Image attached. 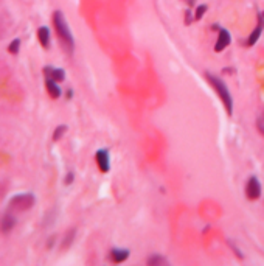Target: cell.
<instances>
[{
    "label": "cell",
    "instance_id": "1",
    "mask_svg": "<svg viewBox=\"0 0 264 266\" xmlns=\"http://www.w3.org/2000/svg\"><path fill=\"white\" fill-rule=\"evenodd\" d=\"M53 25H55L56 34H58L59 41H61L64 50L67 51V53H73V50H75V39L72 36L70 27L67 25V21H65L62 11L58 10V11L53 13Z\"/></svg>",
    "mask_w": 264,
    "mask_h": 266
},
{
    "label": "cell",
    "instance_id": "2",
    "mask_svg": "<svg viewBox=\"0 0 264 266\" xmlns=\"http://www.w3.org/2000/svg\"><path fill=\"white\" fill-rule=\"evenodd\" d=\"M205 80L213 86V89L216 90V93H218V97L223 100V103H224V106H225V109H227V114L228 115H232L233 114V98H232V93H230V90H228V88H227V84L221 80V78H218V76H215L213 73H210V72H207L205 73Z\"/></svg>",
    "mask_w": 264,
    "mask_h": 266
},
{
    "label": "cell",
    "instance_id": "3",
    "mask_svg": "<svg viewBox=\"0 0 264 266\" xmlns=\"http://www.w3.org/2000/svg\"><path fill=\"white\" fill-rule=\"evenodd\" d=\"M36 202V198L33 193H20V195H14L10 200V209L16 212H25L31 209Z\"/></svg>",
    "mask_w": 264,
    "mask_h": 266
},
{
    "label": "cell",
    "instance_id": "4",
    "mask_svg": "<svg viewBox=\"0 0 264 266\" xmlns=\"http://www.w3.org/2000/svg\"><path fill=\"white\" fill-rule=\"evenodd\" d=\"M245 196L249 198L250 201H255L258 200L261 196V184L258 181L257 176H252L249 181H247V185H245Z\"/></svg>",
    "mask_w": 264,
    "mask_h": 266
},
{
    "label": "cell",
    "instance_id": "5",
    "mask_svg": "<svg viewBox=\"0 0 264 266\" xmlns=\"http://www.w3.org/2000/svg\"><path fill=\"white\" fill-rule=\"evenodd\" d=\"M44 76H45V80H53L56 83H62V81H65V70L64 68L45 66L44 67Z\"/></svg>",
    "mask_w": 264,
    "mask_h": 266
},
{
    "label": "cell",
    "instance_id": "6",
    "mask_svg": "<svg viewBox=\"0 0 264 266\" xmlns=\"http://www.w3.org/2000/svg\"><path fill=\"white\" fill-rule=\"evenodd\" d=\"M95 159H97V164H98L100 170L103 171V173H107V171L110 170L109 150H106V148H100V150L95 153Z\"/></svg>",
    "mask_w": 264,
    "mask_h": 266
},
{
    "label": "cell",
    "instance_id": "7",
    "mask_svg": "<svg viewBox=\"0 0 264 266\" xmlns=\"http://www.w3.org/2000/svg\"><path fill=\"white\" fill-rule=\"evenodd\" d=\"M232 38H230V33L225 30V28H219V36H218V41H216V45H215V51H223L228 44Z\"/></svg>",
    "mask_w": 264,
    "mask_h": 266
},
{
    "label": "cell",
    "instance_id": "8",
    "mask_svg": "<svg viewBox=\"0 0 264 266\" xmlns=\"http://www.w3.org/2000/svg\"><path fill=\"white\" fill-rule=\"evenodd\" d=\"M129 257V249H120V247H114L109 252V260L112 263H123Z\"/></svg>",
    "mask_w": 264,
    "mask_h": 266
},
{
    "label": "cell",
    "instance_id": "9",
    "mask_svg": "<svg viewBox=\"0 0 264 266\" xmlns=\"http://www.w3.org/2000/svg\"><path fill=\"white\" fill-rule=\"evenodd\" d=\"M38 39L41 42V45L44 48H48L50 47V42H52V34H50V30L45 25H42L38 30Z\"/></svg>",
    "mask_w": 264,
    "mask_h": 266
},
{
    "label": "cell",
    "instance_id": "10",
    "mask_svg": "<svg viewBox=\"0 0 264 266\" xmlns=\"http://www.w3.org/2000/svg\"><path fill=\"white\" fill-rule=\"evenodd\" d=\"M75 235H76V229L75 227H72L70 230H67L64 238H62V243H61V251H67L73 244Z\"/></svg>",
    "mask_w": 264,
    "mask_h": 266
},
{
    "label": "cell",
    "instance_id": "11",
    "mask_svg": "<svg viewBox=\"0 0 264 266\" xmlns=\"http://www.w3.org/2000/svg\"><path fill=\"white\" fill-rule=\"evenodd\" d=\"M45 88H47V92L50 93V97L52 98H59L61 97V89H59V86L56 81L53 80H45Z\"/></svg>",
    "mask_w": 264,
    "mask_h": 266
},
{
    "label": "cell",
    "instance_id": "12",
    "mask_svg": "<svg viewBox=\"0 0 264 266\" xmlns=\"http://www.w3.org/2000/svg\"><path fill=\"white\" fill-rule=\"evenodd\" d=\"M16 226V218L11 213H5L3 218H2V230L3 232H11Z\"/></svg>",
    "mask_w": 264,
    "mask_h": 266
},
{
    "label": "cell",
    "instance_id": "13",
    "mask_svg": "<svg viewBox=\"0 0 264 266\" xmlns=\"http://www.w3.org/2000/svg\"><path fill=\"white\" fill-rule=\"evenodd\" d=\"M261 30H263V21H261V17H260V21H258V25H257V28H255L253 31H252V34L249 36V39H247V42L245 44L247 45H253L255 42H257L258 39H260V36H261Z\"/></svg>",
    "mask_w": 264,
    "mask_h": 266
},
{
    "label": "cell",
    "instance_id": "14",
    "mask_svg": "<svg viewBox=\"0 0 264 266\" xmlns=\"http://www.w3.org/2000/svg\"><path fill=\"white\" fill-rule=\"evenodd\" d=\"M146 263L149 266H163V265H168V260L165 259V257L159 255V254H152L149 259L146 260Z\"/></svg>",
    "mask_w": 264,
    "mask_h": 266
},
{
    "label": "cell",
    "instance_id": "15",
    "mask_svg": "<svg viewBox=\"0 0 264 266\" xmlns=\"http://www.w3.org/2000/svg\"><path fill=\"white\" fill-rule=\"evenodd\" d=\"M67 133V126L65 125H59V126H56V130H55V133H53V140L55 142H58V140H61L62 139V135Z\"/></svg>",
    "mask_w": 264,
    "mask_h": 266
},
{
    "label": "cell",
    "instance_id": "16",
    "mask_svg": "<svg viewBox=\"0 0 264 266\" xmlns=\"http://www.w3.org/2000/svg\"><path fill=\"white\" fill-rule=\"evenodd\" d=\"M19 48H20V39H14L10 45H8V51L13 55H18L19 53Z\"/></svg>",
    "mask_w": 264,
    "mask_h": 266
},
{
    "label": "cell",
    "instance_id": "17",
    "mask_svg": "<svg viewBox=\"0 0 264 266\" xmlns=\"http://www.w3.org/2000/svg\"><path fill=\"white\" fill-rule=\"evenodd\" d=\"M207 11V5H199L198 8H196V13H194V21H201L202 16L205 14Z\"/></svg>",
    "mask_w": 264,
    "mask_h": 266
},
{
    "label": "cell",
    "instance_id": "18",
    "mask_svg": "<svg viewBox=\"0 0 264 266\" xmlns=\"http://www.w3.org/2000/svg\"><path fill=\"white\" fill-rule=\"evenodd\" d=\"M185 16H186L185 23H186V25H190V23H191V21L194 19V17L191 16V11H190V10H186V11H185Z\"/></svg>",
    "mask_w": 264,
    "mask_h": 266
},
{
    "label": "cell",
    "instance_id": "19",
    "mask_svg": "<svg viewBox=\"0 0 264 266\" xmlns=\"http://www.w3.org/2000/svg\"><path fill=\"white\" fill-rule=\"evenodd\" d=\"M258 130L264 134V114L258 118Z\"/></svg>",
    "mask_w": 264,
    "mask_h": 266
},
{
    "label": "cell",
    "instance_id": "20",
    "mask_svg": "<svg viewBox=\"0 0 264 266\" xmlns=\"http://www.w3.org/2000/svg\"><path fill=\"white\" fill-rule=\"evenodd\" d=\"M228 244H230V247H232V249H233V251L236 252V255H238V257H243V255H241V251L238 249V247H236V246L233 244V242H232V240H228Z\"/></svg>",
    "mask_w": 264,
    "mask_h": 266
},
{
    "label": "cell",
    "instance_id": "21",
    "mask_svg": "<svg viewBox=\"0 0 264 266\" xmlns=\"http://www.w3.org/2000/svg\"><path fill=\"white\" fill-rule=\"evenodd\" d=\"M65 185H69V184H72L73 182V173L70 171V173H67V176H65Z\"/></svg>",
    "mask_w": 264,
    "mask_h": 266
},
{
    "label": "cell",
    "instance_id": "22",
    "mask_svg": "<svg viewBox=\"0 0 264 266\" xmlns=\"http://www.w3.org/2000/svg\"><path fill=\"white\" fill-rule=\"evenodd\" d=\"M65 97H67V98H72V97H73V90H72V89H67Z\"/></svg>",
    "mask_w": 264,
    "mask_h": 266
},
{
    "label": "cell",
    "instance_id": "23",
    "mask_svg": "<svg viewBox=\"0 0 264 266\" xmlns=\"http://www.w3.org/2000/svg\"><path fill=\"white\" fill-rule=\"evenodd\" d=\"M218 28H219V25H218V23H213V25H211V30H213V31H219Z\"/></svg>",
    "mask_w": 264,
    "mask_h": 266
},
{
    "label": "cell",
    "instance_id": "24",
    "mask_svg": "<svg viewBox=\"0 0 264 266\" xmlns=\"http://www.w3.org/2000/svg\"><path fill=\"white\" fill-rule=\"evenodd\" d=\"M260 17H261V21H263V23H264V13H263V14H260Z\"/></svg>",
    "mask_w": 264,
    "mask_h": 266
},
{
    "label": "cell",
    "instance_id": "25",
    "mask_svg": "<svg viewBox=\"0 0 264 266\" xmlns=\"http://www.w3.org/2000/svg\"><path fill=\"white\" fill-rule=\"evenodd\" d=\"M188 3H190V5L193 6V3H194V0H188Z\"/></svg>",
    "mask_w": 264,
    "mask_h": 266
}]
</instances>
